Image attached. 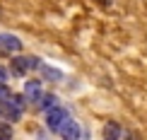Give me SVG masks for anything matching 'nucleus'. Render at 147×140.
<instances>
[{
    "label": "nucleus",
    "mask_w": 147,
    "mask_h": 140,
    "mask_svg": "<svg viewBox=\"0 0 147 140\" xmlns=\"http://www.w3.org/2000/svg\"><path fill=\"white\" fill-rule=\"evenodd\" d=\"M22 51V41L15 34H0V53H17Z\"/></svg>",
    "instance_id": "obj_2"
},
{
    "label": "nucleus",
    "mask_w": 147,
    "mask_h": 140,
    "mask_svg": "<svg viewBox=\"0 0 147 140\" xmlns=\"http://www.w3.org/2000/svg\"><path fill=\"white\" fill-rule=\"evenodd\" d=\"M58 135L60 138H65V140H77L80 135H82V131H80V126H77V121H65L63 126H60V131H58Z\"/></svg>",
    "instance_id": "obj_3"
},
{
    "label": "nucleus",
    "mask_w": 147,
    "mask_h": 140,
    "mask_svg": "<svg viewBox=\"0 0 147 140\" xmlns=\"http://www.w3.org/2000/svg\"><path fill=\"white\" fill-rule=\"evenodd\" d=\"M68 118H70V116H68V111H65L60 104L46 111V126H48V131H53V133H58V131H60V126H63Z\"/></svg>",
    "instance_id": "obj_1"
},
{
    "label": "nucleus",
    "mask_w": 147,
    "mask_h": 140,
    "mask_svg": "<svg viewBox=\"0 0 147 140\" xmlns=\"http://www.w3.org/2000/svg\"><path fill=\"white\" fill-rule=\"evenodd\" d=\"M39 75L44 77V80H48V82H58V80H63V72H60L58 68H51V65H46V63H41V65H39Z\"/></svg>",
    "instance_id": "obj_6"
},
{
    "label": "nucleus",
    "mask_w": 147,
    "mask_h": 140,
    "mask_svg": "<svg viewBox=\"0 0 147 140\" xmlns=\"http://www.w3.org/2000/svg\"><path fill=\"white\" fill-rule=\"evenodd\" d=\"M36 104H39V109L41 111H48V109H53V106H58V97L56 94H41V99L36 101Z\"/></svg>",
    "instance_id": "obj_7"
},
{
    "label": "nucleus",
    "mask_w": 147,
    "mask_h": 140,
    "mask_svg": "<svg viewBox=\"0 0 147 140\" xmlns=\"http://www.w3.org/2000/svg\"><path fill=\"white\" fill-rule=\"evenodd\" d=\"M29 70H32V68H29V56H15V58H12V75L24 77Z\"/></svg>",
    "instance_id": "obj_5"
},
{
    "label": "nucleus",
    "mask_w": 147,
    "mask_h": 140,
    "mask_svg": "<svg viewBox=\"0 0 147 140\" xmlns=\"http://www.w3.org/2000/svg\"><path fill=\"white\" fill-rule=\"evenodd\" d=\"M10 89H7V85H0V104H5V101H10Z\"/></svg>",
    "instance_id": "obj_9"
},
{
    "label": "nucleus",
    "mask_w": 147,
    "mask_h": 140,
    "mask_svg": "<svg viewBox=\"0 0 147 140\" xmlns=\"http://www.w3.org/2000/svg\"><path fill=\"white\" fill-rule=\"evenodd\" d=\"M41 94H44V89H41L39 80H27L24 82V97H27L29 101H39Z\"/></svg>",
    "instance_id": "obj_4"
},
{
    "label": "nucleus",
    "mask_w": 147,
    "mask_h": 140,
    "mask_svg": "<svg viewBox=\"0 0 147 140\" xmlns=\"http://www.w3.org/2000/svg\"><path fill=\"white\" fill-rule=\"evenodd\" d=\"M7 80H10V70L5 68V65H0V85H5Z\"/></svg>",
    "instance_id": "obj_10"
},
{
    "label": "nucleus",
    "mask_w": 147,
    "mask_h": 140,
    "mask_svg": "<svg viewBox=\"0 0 147 140\" xmlns=\"http://www.w3.org/2000/svg\"><path fill=\"white\" fill-rule=\"evenodd\" d=\"M0 114H3V111H0Z\"/></svg>",
    "instance_id": "obj_11"
},
{
    "label": "nucleus",
    "mask_w": 147,
    "mask_h": 140,
    "mask_svg": "<svg viewBox=\"0 0 147 140\" xmlns=\"http://www.w3.org/2000/svg\"><path fill=\"white\" fill-rule=\"evenodd\" d=\"M121 135H123V131H121V126L116 123V121H111V123H106V126H104V138L116 140V138H121Z\"/></svg>",
    "instance_id": "obj_8"
}]
</instances>
